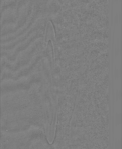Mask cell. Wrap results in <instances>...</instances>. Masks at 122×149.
<instances>
[{
  "label": "cell",
  "mask_w": 122,
  "mask_h": 149,
  "mask_svg": "<svg viewBox=\"0 0 122 149\" xmlns=\"http://www.w3.org/2000/svg\"><path fill=\"white\" fill-rule=\"evenodd\" d=\"M75 119H72L69 127L70 145H81L84 140V129L82 127L75 126Z\"/></svg>",
  "instance_id": "cell-1"
},
{
  "label": "cell",
  "mask_w": 122,
  "mask_h": 149,
  "mask_svg": "<svg viewBox=\"0 0 122 149\" xmlns=\"http://www.w3.org/2000/svg\"><path fill=\"white\" fill-rule=\"evenodd\" d=\"M44 40L45 42H48L49 40L51 41L53 48L54 56L56 58L57 54L56 40L54 27L50 21H48L46 24Z\"/></svg>",
  "instance_id": "cell-2"
}]
</instances>
